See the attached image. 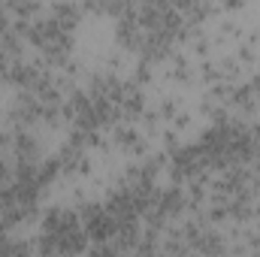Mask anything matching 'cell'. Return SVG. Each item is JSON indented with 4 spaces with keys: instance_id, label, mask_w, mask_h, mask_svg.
<instances>
[{
    "instance_id": "cell-1",
    "label": "cell",
    "mask_w": 260,
    "mask_h": 257,
    "mask_svg": "<svg viewBox=\"0 0 260 257\" xmlns=\"http://www.w3.org/2000/svg\"><path fill=\"white\" fill-rule=\"evenodd\" d=\"M118 43V24L106 12H88L76 21L73 30V55L85 64H103L112 58Z\"/></svg>"
}]
</instances>
